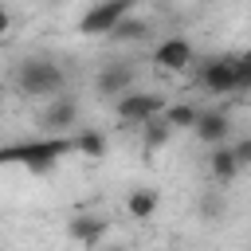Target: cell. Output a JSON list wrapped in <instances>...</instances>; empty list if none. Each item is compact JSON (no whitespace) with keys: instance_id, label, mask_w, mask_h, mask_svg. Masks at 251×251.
<instances>
[{"instance_id":"obj_19","label":"cell","mask_w":251,"mask_h":251,"mask_svg":"<svg viewBox=\"0 0 251 251\" xmlns=\"http://www.w3.org/2000/svg\"><path fill=\"white\" fill-rule=\"evenodd\" d=\"M231 149H235V157H239V165L247 169V165H251V137H243V141H235Z\"/></svg>"},{"instance_id":"obj_11","label":"cell","mask_w":251,"mask_h":251,"mask_svg":"<svg viewBox=\"0 0 251 251\" xmlns=\"http://www.w3.org/2000/svg\"><path fill=\"white\" fill-rule=\"evenodd\" d=\"M67 235H71L75 243L94 247V243L106 235V220H98V216H75V220L67 224Z\"/></svg>"},{"instance_id":"obj_4","label":"cell","mask_w":251,"mask_h":251,"mask_svg":"<svg viewBox=\"0 0 251 251\" xmlns=\"http://www.w3.org/2000/svg\"><path fill=\"white\" fill-rule=\"evenodd\" d=\"M114 114L122 122H129V126H145V122L165 114V98L153 94V90H129V94H122L114 102Z\"/></svg>"},{"instance_id":"obj_14","label":"cell","mask_w":251,"mask_h":251,"mask_svg":"<svg viewBox=\"0 0 251 251\" xmlns=\"http://www.w3.org/2000/svg\"><path fill=\"white\" fill-rule=\"evenodd\" d=\"M173 129H192L196 122H200V110L192 106V102H176V106H165V114H161Z\"/></svg>"},{"instance_id":"obj_12","label":"cell","mask_w":251,"mask_h":251,"mask_svg":"<svg viewBox=\"0 0 251 251\" xmlns=\"http://www.w3.org/2000/svg\"><path fill=\"white\" fill-rule=\"evenodd\" d=\"M157 208H161L157 188H133V192L126 196V212H129L133 220H153V216H157Z\"/></svg>"},{"instance_id":"obj_9","label":"cell","mask_w":251,"mask_h":251,"mask_svg":"<svg viewBox=\"0 0 251 251\" xmlns=\"http://www.w3.org/2000/svg\"><path fill=\"white\" fill-rule=\"evenodd\" d=\"M192 133L204 141V145H227V133H231V118L224 110H200V122L192 126Z\"/></svg>"},{"instance_id":"obj_7","label":"cell","mask_w":251,"mask_h":251,"mask_svg":"<svg viewBox=\"0 0 251 251\" xmlns=\"http://www.w3.org/2000/svg\"><path fill=\"white\" fill-rule=\"evenodd\" d=\"M153 63H157L161 71L176 75V71H184V67L192 63V43H188L184 35H169V39H161V43L153 47Z\"/></svg>"},{"instance_id":"obj_3","label":"cell","mask_w":251,"mask_h":251,"mask_svg":"<svg viewBox=\"0 0 251 251\" xmlns=\"http://www.w3.org/2000/svg\"><path fill=\"white\" fill-rule=\"evenodd\" d=\"M137 0H94V8L82 12L78 20V31L82 35H110L126 16H133Z\"/></svg>"},{"instance_id":"obj_2","label":"cell","mask_w":251,"mask_h":251,"mask_svg":"<svg viewBox=\"0 0 251 251\" xmlns=\"http://www.w3.org/2000/svg\"><path fill=\"white\" fill-rule=\"evenodd\" d=\"M67 153H75V137H47V141H27V145L0 149V161H16V165H27L35 173H47Z\"/></svg>"},{"instance_id":"obj_6","label":"cell","mask_w":251,"mask_h":251,"mask_svg":"<svg viewBox=\"0 0 251 251\" xmlns=\"http://www.w3.org/2000/svg\"><path fill=\"white\" fill-rule=\"evenodd\" d=\"M133 78H137V71H133L129 63H106V67L94 75V90L106 94V98H122V94L133 90Z\"/></svg>"},{"instance_id":"obj_1","label":"cell","mask_w":251,"mask_h":251,"mask_svg":"<svg viewBox=\"0 0 251 251\" xmlns=\"http://www.w3.org/2000/svg\"><path fill=\"white\" fill-rule=\"evenodd\" d=\"M16 86H20V94H27V98H55V94H63L67 75H63V67H59L55 59L35 55V59H24V63L16 67Z\"/></svg>"},{"instance_id":"obj_16","label":"cell","mask_w":251,"mask_h":251,"mask_svg":"<svg viewBox=\"0 0 251 251\" xmlns=\"http://www.w3.org/2000/svg\"><path fill=\"white\" fill-rule=\"evenodd\" d=\"M141 133H145V149H161V145L169 141L173 126H169L165 118H153V122H145V126H141Z\"/></svg>"},{"instance_id":"obj_5","label":"cell","mask_w":251,"mask_h":251,"mask_svg":"<svg viewBox=\"0 0 251 251\" xmlns=\"http://www.w3.org/2000/svg\"><path fill=\"white\" fill-rule=\"evenodd\" d=\"M39 126L47 133H67L71 126H78V98L75 94H55L39 118Z\"/></svg>"},{"instance_id":"obj_18","label":"cell","mask_w":251,"mask_h":251,"mask_svg":"<svg viewBox=\"0 0 251 251\" xmlns=\"http://www.w3.org/2000/svg\"><path fill=\"white\" fill-rule=\"evenodd\" d=\"M200 208H204V216H208V220H216V216H220V212H224V200H220V192H208V196H204V204H200Z\"/></svg>"},{"instance_id":"obj_20","label":"cell","mask_w":251,"mask_h":251,"mask_svg":"<svg viewBox=\"0 0 251 251\" xmlns=\"http://www.w3.org/2000/svg\"><path fill=\"white\" fill-rule=\"evenodd\" d=\"M8 31H12V12H8V8H0V39H4Z\"/></svg>"},{"instance_id":"obj_21","label":"cell","mask_w":251,"mask_h":251,"mask_svg":"<svg viewBox=\"0 0 251 251\" xmlns=\"http://www.w3.org/2000/svg\"><path fill=\"white\" fill-rule=\"evenodd\" d=\"M102 251H129V247H122V243H110V247H102Z\"/></svg>"},{"instance_id":"obj_10","label":"cell","mask_w":251,"mask_h":251,"mask_svg":"<svg viewBox=\"0 0 251 251\" xmlns=\"http://www.w3.org/2000/svg\"><path fill=\"white\" fill-rule=\"evenodd\" d=\"M239 169H243V165H239V157H235V149H231V145H216V149H212V157H208V173H212L220 184L235 180V176H239Z\"/></svg>"},{"instance_id":"obj_15","label":"cell","mask_w":251,"mask_h":251,"mask_svg":"<svg viewBox=\"0 0 251 251\" xmlns=\"http://www.w3.org/2000/svg\"><path fill=\"white\" fill-rule=\"evenodd\" d=\"M75 153L98 161V157H106V137L98 129H82V133H75Z\"/></svg>"},{"instance_id":"obj_13","label":"cell","mask_w":251,"mask_h":251,"mask_svg":"<svg viewBox=\"0 0 251 251\" xmlns=\"http://www.w3.org/2000/svg\"><path fill=\"white\" fill-rule=\"evenodd\" d=\"M149 35V20H141V16H126L114 31H110V39H118V43H137V39H145Z\"/></svg>"},{"instance_id":"obj_8","label":"cell","mask_w":251,"mask_h":251,"mask_svg":"<svg viewBox=\"0 0 251 251\" xmlns=\"http://www.w3.org/2000/svg\"><path fill=\"white\" fill-rule=\"evenodd\" d=\"M200 86L212 90V94H231V90H239V82H235V55H231V59H208V63L200 67Z\"/></svg>"},{"instance_id":"obj_17","label":"cell","mask_w":251,"mask_h":251,"mask_svg":"<svg viewBox=\"0 0 251 251\" xmlns=\"http://www.w3.org/2000/svg\"><path fill=\"white\" fill-rule=\"evenodd\" d=\"M235 82H239V90H251V51L235 55Z\"/></svg>"}]
</instances>
